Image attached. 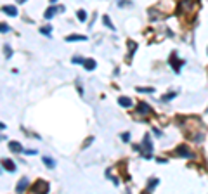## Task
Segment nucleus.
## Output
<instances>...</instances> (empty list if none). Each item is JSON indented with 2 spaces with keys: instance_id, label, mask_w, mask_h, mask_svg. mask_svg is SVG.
I'll list each match as a JSON object with an SVG mask.
<instances>
[{
  "instance_id": "f257e3e1",
  "label": "nucleus",
  "mask_w": 208,
  "mask_h": 194,
  "mask_svg": "<svg viewBox=\"0 0 208 194\" xmlns=\"http://www.w3.org/2000/svg\"><path fill=\"white\" fill-rule=\"evenodd\" d=\"M199 0H182L177 7V14L182 18V21H193L199 9Z\"/></svg>"
},
{
  "instance_id": "f03ea898",
  "label": "nucleus",
  "mask_w": 208,
  "mask_h": 194,
  "mask_svg": "<svg viewBox=\"0 0 208 194\" xmlns=\"http://www.w3.org/2000/svg\"><path fill=\"white\" fill-rule=\"evenodd\" d=\"M151 113H153V109H151L149 104H146V102H139L137 104V109L134 111V118H141V116H149Z\"/></svg>"
},
{
  "instance_id": "7ed1b4c3",
  "label": "nucleus",
  "mask_w": 208,
  "mask_h": 194,
  "mask_svg": "<svg viewBox=\"0 0 208 194\" xmlns=\"http://www.w3.org/2000/svg\"><path fill=\"white\" fill-rule=\"evenodd\" d=\"M142 149H144V158L149 159L153 154V142H151L149 135H144V139H142Z\"/></svg>"
},
{
  "instance_id": "20e7f679",
  "label": "nucleus",
  "mask_w": 208,
  "mask_h": 194,
  "mask_svg": "<svg viewBox=\"0 0 208 194\" xmlns=\"http://www.w3.org/2000/svg\"><path fill=\"white\" fill-rule=\"evenodd\" d=\"M31 192H49V182L38 179L35 184L31 185Z\"/></svg>"
},
{
  "instance_id": "39448f33",
  "label": "nucleus",
  "mask_w": 208,
  "mask_h": 194,
  "mask_svg": "<svg viewBox=\"0 0 208 194\" xmlns=\"http://www.w3.org/2000/svg\"><path fill=\"white\" fill-rule=\"evenodd\" d=\"M175 154L182 156V158H194V153H193V151H191L186 144L177 146V147H175Z\"/></svg>"
},
{
  "instance_id": "423d86ee",
  "label": "nucleus",
  "mask_w": 208,
  "mask_h": 194,
  "mask_svg": "<svg viewBox=\"0 0 208 194\" xmlns=\"http://www.w3.org/2000/svg\"><path fill=\"white\" fill-rule=\"evenodd\" d=\"M170 64H172L173 70L179 73V71H180V68L184 66V61H182V59H177V54H172V56H170Z\"/></svg>"
},
{
  "instance_id": "0eeeda50",
  "label": "nucleus",
  "mask_w": 208,
  "mask_h": 194,
  "mask_svg": "<svg viewBox=\"0 0 208 194\" xmlns=\"http://www.w3.org/2000/svg\"><path fill=\"white\" fill-rule=\"evenodd\" d=\"M57 11H59V12H64V5H59V7H49V9L45 11L44 18H45V19H50L54 14L57 12Z\"/></svg>"
},
{
  "instance_id": "6e6552de",
  "label": "nucleus",
  "mask_w": 208,
  "mask_h": 194,
  "mask_svg": "<svg viewBox=\"0 0 208 194\" xmlns=\"http://www.w3.org/2000/svg\"><path fill=\"white\" fill-rule=\"evenodd\" d=\"M9 149L12 151V153H23V146H21V142L11 141L9 142Z\"/></svg>"
},
{
  "instance_id": "1a4fd4ad",
  "label": "nucleus",
  "mask_w": 208,
  "mask_h": 194,
  "mask_svg": "<svg viewBox=\"0 0 208 194\" xmlns=\"http://www.w3.org/2000/svg\"><path fill=\"white\" fill-rule=\"evenodd\" d=\"M28 185H30V180H28V179H21V180L18 182V185H16V191H18V192H23V191H26Z\"/></svg>"
},
{
  "instance_id": "9d476101",
  "label": "nucleus",
  "mask_w": 208,
  "mask_h": 194,
  "mask_svg": "<svg viewBox=\"0 0 208 194\" xmlns=\"http://www.w3.org/2000/svg\"><path fill=\"white\" fill-rule=\"evenodd\" d=\"M2 165H4L5 170H9V172H16V165H14L12 159H2Z\"/></svg>"
},
{
  "instance_id": "9b49d317",
  "label": "nucleus",
  "mask_w": 208,
  "mask_h": 194,
  "mask_svg": "<svg viewBox=\"0 0 208 194\" xmlns=\"http://www.w3.org/2000/svg\"><path fill=\"white\" fill-rule=\"evenodd\" d=\"M2 11H4V12L7 14V16H12V18H14V16H18V9H16L14 5H5V7H4Z\"/></svg>"
},
{
  "instance_id": "f8f14e48",
  "label": "nucleus",
  "mask_w": 208,
  "mask_h": 194,
  "mask_svg": "<svg viewBox=\"0 0 208 194\" xmlns=\"http://www.w3.org/2000/svg\"><path fill=\"white\" fill-rule=\"evenodd\" d=\"M158 184H159V179H155V177H153V179H151V180L147 182L146 191H147V192H153V191H155V187H156Z\"/></svg>"
},
{
  "instance_id": "ddd939ff",
  "label": "nucleus",
  "mask_w": 208,
  "mask_h": 194,
  "mask_svg": "<svg viewBox=\"0 0 208 194\" xmlns=\"http://www.w3.org/2000/svg\"><path fill=\"white\" fill-rule=\"evenodd\" d=\"M118 104L123 106V108H132V99H130V97H120Z\"/></svg>"
},
{
  "instance_id": "4468645a",
  "label": "nucleus",
  "mask_w": 208,
  "mask_h": 194,
  "mask_svg": "<svg viewBox=\"0 0 208 194\" xmlns=\"http://www.w3.org/2000/svg\"><path fill=\"white\" fill-rule=\"evenodd\" d=\"M83 66H85V70L92 71V70H96V66H97V62L94 61V59H85V61H83Z\"/></svg>"
},
{
  "instance_id": "2eb2a0df",
  "label": "nucleus",
  "mask_w": 208,
  "mask_h": 194,
  "mask_svg": "<svg viewBox=\"0 0 208 194\" xmlns=\"http://www.w3.org/2000/svg\"><path fill=\"white\" fill-rule=\"evenodd\" d=\"M83 40H87L85 35H70V36H66V42H83Z\"/></svg>"
},
{
  "instance_id": "dca6fc26",
  "label": "nucleus",
  "mask_w": 208,
  "mask_h": 194,
  "mask_svg": "<svg viewBox=\"0 0 208 194\" xmlns=\"http://www.w3.org/2000/svg\"><path fill=\"white\" fill-rule=\"evenodd\" d=\"M102 23H104V24H106L108 28H109V30H115V24H113V23H111V19H109V16H104V18H102Z\"/></svg>"
},
{
  "instance_id": "f3484780",
  "label": "nucleus",
  "mask_w": 208,
  "mask_h": 194,
  "mask_svg": "<svg viewBox=\"0 0 208 194\" xmlns=\"http://www.w3.org/2000/svg\"><path fill=\"white\" fill-rule=\"evenodd\" d=\"M137 92H141V94H144V92L153 94V92H155V88H153V87H137Z\"/></svg>"
},
{
  "instance_id": "a211bd4d",
  "label": "nucleus",
  "mask_w": 208,
  "mask_h": 194,
  "mask_svg": "<svg viewBox=\"0 0 208 194\" xmlns=\"http://www.w3.org/2000/svg\"><path fill=\"white\" fill-rule=\"evenodd\" d=\"M44 163L47 165L49 168H54V167H56V161H54L52 158H49V156H45V158H44Z\"/></svg>"
},
{
  "instance_id": "6ab92c4d",
  "label": "nucleus",
  "mask_w": 208,
  "mask_h": 194,
  "mask_svg": "<svg viewBox=\"0 0 208 194\" xmlns=\"http://www.w3.org/2000/svg\"><path fill=\"white\" fill-rule=\"evenodd\" d=\"M40 33H44V35H49L50 36V33H52V28H47V26H44V28H40Z\"/></svg>"
},
{
  "instance_id": "aec40b11",
  "label": "nucleus",
  "mask_w": 208,
  "mask_h": 194,
  "mask_svg": "<svg viewBox=\"0 0 208 194\" xmlns=\"http://www.w3.org/2000/svg\"><path fill=\"white\" fill-rule=\"evenodd\" d=\"M76 16H78L80 21H85V19H87V12H85V11H78V12H76Z\"/></svg>"
},
{
  "instance_id": "412c9836",
  "label": "nucleus",
  "mask_w": 208,
  "mask_h": 194,
  "mask_svg": "<svg viewBox=\"0 0 208 194\" xmlns=\"http://www.w3.org/2000/svg\"><path fill=\"white\" fill-rule=\"evenodd\" d=\"M83 61H85V59H83V57H80V56H76V57L71 59V62H73V64H83Z\"/></svg>"
},
{
  "instance_id": "4be33fe9",
  "label": "nucleus",
  "mask_w": 208,
  "mask_h": 194,
  "mask_svg": "<svg viewBox=\"0 0 208 194\" xmlns=\"http://www.w3.org/2000/svg\"><path fill=\"white\" fill-rule=\"evenodd\" d=\"M7 31H11V28L7 24H4V23H0V33H7Z\"/></svg>"
},
{
  "instance_id": "5701e85b",
  "label": "nucleus",
  "mask_w": 208,
  "mask_h": 194,
  "mask_svg": "<svg viewBox=\"0 0 208 194\" xmlns=\"http://www.w3.org/2000/svg\"><path fill=\"white\" fill-rule=\"evenodd\" d=\"M129 48H130V54H134V50H135V48H137V44H135V42H132V40H130V42H129Z\"/></svg>"
},
{
  "instance_id": "b1692460",
  "label": "nucleus",
  "mask_w": 208,
  "mask_h": 194,
  "mask_svg": "<svg viewBox=\"0 0 208 194\" xmlns=\"http://www.w3.org/2000/svg\"><path fill=\"white\" fill-rule=\"evenodd\" d=\"M4 52H5V56H7V57H11V56H12V48H11L9 45H5V47H4Z\"/></svg>"
},
{
  "instance_id": "393cba45",
  "label": "nucleus",
  "mask_w": 208,
  "mask_h": 194,
  "mask_svg": "<svg viewBox=\"0 0 208 194\" xmlns=\"http://www.w3.org/2000/svg\"><path fill=\"white\" fill-rule=\"evenodd\" d=\"M121 141H123V142H129V141H130V133H129V132L121 133Z\"/></svg>"
},
{
  "instance_id": "a878e982",
  "label": "nucleus",
  "mask_w": 208,
  "mask_h": 194,
  "mask_svg": "<svg viewBox=\"0 0 208 194\" xmlns=\"http://www.w3.org/2000/svg\"><path fill=\"white\" fill-rule=\"evenodd\" d=\"M173 97H175V94H167L163 99H165V101H170V99H173Z\"/></svg>"
},
{
  "instance_id": "bb28decb",
  "label": "nucleus",
  "mask_w": 208,
  "mask_h": 194,
  "mask_svg": "<svg viewBox=\"0 0 208 194\" xmlns=\"http://www.w3.org/2000/svg\"><path fill=\"white\" fill-rule=\"evenodd\" d=\"M23 153H26V154H36V151H33V149H26V151H23Z\"/></svg>"
},
{
  "instance_id": "cd10ccee",
  "label": "nucleus",
  "mask_w": 208,
  "mask_h": 194,
  "mask_svg": "<svg viewBox=\"0 0 208 194\" xmlns=\"http://www.w3.org/2000/svg\"><path fill=\"white\" fill-rule=\"evenodd\" d=\"M153 132H155V135H158V137H161V135H163V133H161V132H159V130H158V128H155V130H153Z\"/></svg>"
},
{
  "instance_id": "c85d7f7f",
  "label": "nucleus",
  "mask_w": 208,
  "mask_h": 194,
  "mask_svg": "<svg viewBox=\"0 0 208 194\" xmlns=\"http://www.w3.org/2000/svg\"><path fill=\"white\" fill-rule=\"evenodd\" d=\"M4 128H5V125L2 123V121H0V130H4Z\"/></svg>"
},
{
  "instance_id": "c756f323",
  "label": "nucleus",
  "mask_w": 208,
  "mask_h": 194,
  "mask_svg": "<svg viewBox=\"0 0 208 194\" xmlns=\"http://www.w3.org/2000/svg\"><path fill=\"white\" fill-rule=\"evenodd\" d=\"M50 2H52V4H56V2H57V0H50Z\"/></svg>"
},
{
  "instance_id": "7c9ffc66",
  "label": "nucleus",
  "mask_w": 208,
  "mask_h": 194,
  "mask_svg": "<svg viewBox=\"0 0 208 194\" xmlns=\"http://www.w3.org/2000/svg\"><path fill=\"white\" fill-rule=\"evenodd\" d=\"M18 2H21V4H23V2H26V0H18Z\"/></svg>"
},
{
  "instance_id": "2f4dec72",
  "label": "nucleus",
  "mask_w": 208,
  "mask_h": 194,
  "mask_svg": "<svg viewBox=\"0 0 208 194\" xmlns=\"http://www.w3.org/2000/svg\"><path fill=\"white\" fill-rule=\"evenodd\" d=\"M2 139H4V137H2V135H0V141H2Z\"/></svg>"
}]
</instances>
